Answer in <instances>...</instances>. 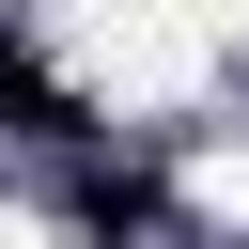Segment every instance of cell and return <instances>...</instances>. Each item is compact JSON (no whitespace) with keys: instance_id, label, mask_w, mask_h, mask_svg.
<instances>
[{"instance_id":"cell-2","label":"cell","mask_w":249,"mask_h":249,"mask_svg":"<svg viewBox=\"0 0 249 249\" xmlns=\"http://www.w3.org/2000/svg\"><path fill=\"white\" fill-rule=\"evenodd\" d=\"M0 124H16V140H47V156H78V140H93V109L47 78V47H31L16 16H0Z\"/></svg>"},{"instance_id":"cell-1","label":"cell","mask_w":249,"mask_h":249,"mask_svg":"<svg viewBox=\"0 0 249 249\" xmlns=\"http://www.w3.org/2000/svg\"><path fill=\"white\" fill-rule=\"evenodd\" d=\"M62 218H78L93 249H140V233L171 218V187H156L140 156H93V140H78V171H62Z\"/></svg>"}]
</instances>
